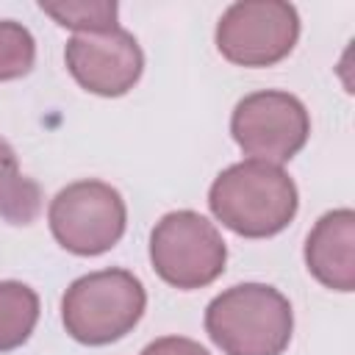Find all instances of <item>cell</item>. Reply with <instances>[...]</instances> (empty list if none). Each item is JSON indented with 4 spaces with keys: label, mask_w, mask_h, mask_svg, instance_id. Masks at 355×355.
I'll return each instance as SVG.
<instances>
[{
    "label": "cell",
    "mask_w": 355,
    "mask_h": 355,
    "mask_svg": "<svg viewBox=\"0 0 355 355\" xmlns=\"http://www.w3.org/2000/svg\"><path fill=\"white\" fill-rule=\"evenodd\" d=\"M53 239L72 255L108 252L128 227V205L105 180H75L64 186L47 208Z\"/></svg>",
    "instance_id": "5b68a950"
},
{
    "label": "cell",
    "mask_w": 355,
    "mask_h": 355,
    "mask_svg": "<svg viewBox=\"0 0 355 355\" xmlns=\"http://www.w3.org/2000/svg\"><path fill=\"white\" fill-rule=\"evenodd\" d=\"M230 136L252 161L283 166L308 144L311 116L300 97L280 89H263L236 103Z\"/></svg>",
    "instance_id": "8992f818"
},
{
    "label": "cell",
    "mask_w": 355,
    "mask_h": 355,
    "mask_svg": "<svg viewBox=\"0 0 355 355\" xmlns=\"http://www.w3.org/2000/svg\"><path fill=\"white\" fill-rule=\"evenodd\" d=\"M139 355H211L200 341L186 336H161L150 341Z\"/></svg>",
    "instance_id": "5bb4252c"
},
{
    "label": "cell",
    "mask_w": 355,
    "mask_h": 355,
    "mask_svg": "<svg viewBox=\"0 0 355 355\" xmlns=\"http://www.w3.org/2000/svg\"><path fill=\"white\" fill-rule=\"evenodd\" d=\"M205 333L225 355H283L294 333L291 302L266 283H239L205 308Z\"/></svg>",
    "instance_id": "7a4b0ae2"
},
{
    "label": "cell",
    "mask_w": 355,
    "mask_h": 355,
    "mask_svg": "<svg viewBox=\"0 0 355 355\" xmlns=\"http://www.w3.org/2000/svg\"><path fill=\"white\" fill-rule=\"evenodd\" d=\"M147 308L141 280L128 269H100L72 280L61 297L64 330L86 347L125 338Z\"/></svg>",
    "instance_id": "3957f363"
},
{
    "label": "cell",
    "mask_w": 355,
    "mask_h": 355,
    "mask_svg": "<svg viewBox=\"0 0 355 355\" xmlns=\"http://www.w3.org/2000/svg\"><path fill=\"white\" fill-rule=\"evenodd\" d=\"M42 211L39 183L25 178L14 147L0 136V216L11 225H31Z\"/></svg>",
    "instance_id": "30bf717a"
},
{
    "label": "cell",
    "mask_w": 355,
    "mask_h": 355,
    "mask_svg": "<svg viewBox=\"0 0 355 355\" xmlns=\"http://www.w3.org/2000/svg\"><path fill=\"white\" fill-rule=\"evenodd\" d=\"M39 322V294L19 280H0V352L22 347Z\"/></svg>",
    "instance_id": "8fae6325"
},
{
    "label": "cell",
    "mask_w": 355,
    "mask_h": 355,
    "mask_svg": "<svg viewBox=\"0 0 355 355\" xmlns=\"http://www.w3.org/2000/svg\"><path fill=\"white\" fill-rule=\"evenodd\" d=\"M216 50L236 67H272L300 39V14L286 0H241L216 22Z\"/></svg>",
    "instance_id": "52a82bcc"
},
{
    "label": "cell",
    "mask_w": 355,
    "mask_h": 355,
    "mask_svg": "<svg viewBox=\"0 0 355 355\" xmlns=\"http://www.w3.org/2000/svg\"><path fill=\"white\" fill-rule=\"evenodd\" d=\"M64 61L75 83L97 97L128 94L144 72V53L125 28L75 33L64 47Z\"/></svg>",
    "instance_id": "ba28073f"
},
{
    "label": "cell",
    "mask_w": 355,
    "mask_h": 355,
    "mask_svg": "<svg viewBox=\"0 0 355 355\" xmlns=\"http://www.w3.org/2000/svg\"><path fill=\"white\" fill-rule=\"evenodd\" d=\"M155 275L180 291L211 286L227 263V244L216 225L197 211H169L150 233Z\"/></svg>",
    "instance_id": "277c9868"
},
{
    "label": "cell",
    "mask_w": 355,
    "mask_h": 355,
    "mask_svg": "<svg viewBox=\"0 0 355 355\" xmlns=\"http://www.w3.org/2000/svg\"><path fill=\"white\" fill-rule=\"evenodd\" d=\"M39 8L61 28L75 33H97L119 28V6L114 0H42Z\"/></svg>",
    "instance_id": "7c38bea8"
},
{
    "label": "cell",
    "mask_w": 355,
    "mask_h": 355,
    "mask_svg": "<svg viewBox=\"0 0 355 355\" xmlns=\"http://www.w3.org/2000/svg\"><path fill=\"white\" fill-rule=\"evenodd\" d=\"M308 272L333 291L355 288V211L336 208L316 219L305 239Z\"/></svg>",
    "instance_id": "9c48e42d"
},
{
    "label": "cell",
    "mask_w": 355,
    "mask_h": 355,
    "mask_svg": "<svg viewBox=\"0 0 355 355\" xmlns=\"http://www.w3.org/2000/svg\"><path fill=\"white\" fill-rule=\"evenodd\" d=\"M208 208L236 236L269 239L297 216L300 194L283 166L244 158L214 178Z\"/></svg>",
    "instance_id": "6da1fadb"
},
{
    "label": "cell",
    "mask_w": 355,
    "mask_h": 355,
    "mask_svg": "<svg viewBox=\"0 0 355 355\" xmlns=\"http://www.w3.org/2000/svg\"><path fill=\"white\" fill-rule=\"evenodd\" d=\"M36 61L33 33L14 19H0V83L25 78Z\"/></svg>",
    "instance_id": "4fadbf2b"
}]
</instances>
